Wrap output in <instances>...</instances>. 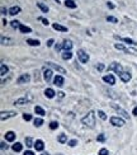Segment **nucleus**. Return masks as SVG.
Wrapping results in <instances>:
<instances>
[{
  "mask_svg": "<svg viewBox=\"0 0 137 155\" xmlns=\"http://www.w3.org/2000/svg\"><path fill=\"white\" fill-rule=\"evenodd\" d=\"M81 122H83V125H85L86 127H89V129H94L95 127V113L94 111H90L89 113L81 118Z\"/></svg>",
  "mask_w": 137,
  "mask_h": 155,
  "instance_id": "1",
  "label": "nucleus"
},
{
  "mask_svg": "<svg viewBox=\"0 0 137 155\" xmlns=\"http://www.w3.org/2000/svg\"><path fill=\"white\" fill-rule=\"evenodd\" d=\"M108 70H109V71H111V70H113V71L116 73V74H118V75H121L123 73L122 65L118 64V62H112V64L108 66Z\"/></svg>",
  "mask_w": 137,
  "mask_h": 155,
  "instance_id": "2",
  "label": "nucleus"
},
{
  "mask_svg": "<svg viewBox=\"0 0 137 155\" xmlns=\"http://www.w3.org/2000/svg\"><path fill=\"white\" fill-rule=\"evenodd\" d=\"M78 59L81 64H86V62L89 61V55H88L84 50H79L78 51Z\"/></svg>",
  "mask_w": 137,
  "mask_h": 155,
  "instance_id": "3",
  "label": "nucleus"
},
{
  "mask_svg": "<svg viewBox=\"0 0 137 155\" xmlns=\"http://www.w3.org/2000/svg\"><path fill=\"white\" fill-rule=\"evenodd\" d=\"M17 116V112L15 111H3L1 113H0V118H1V121H5V119H9L12 118V117H15Z\"/></svg>",
  "mask_w": 137,
  "mask_h": 155,
  "instance_id": "4",
  "label": "nucleus"
},
{
  "mask_svg": "<svg viewBox=\"0 0 137 155\" xmlns=\"http://www.w3.org/2000/svg\"><path fill=\"white\" fill-rule=\"evenodd\" d=\"M111 123L113 125V126H116V127H122L123 125H124V119L123 118H121V117H116V116H113V117H111Z\"/></svg>",
  "mask_w": 137,
  "mask_h": 155,
  "instance_id": "5",
  "label": "nucleus"
},
{
  "mask_svg": "<svg viewBox=\"0 0 137 155\" xmlns=\"http://www.w3.org/2000/svg\"><path fill=\"white\" fill-rule=\"evenodd\" d=\"M31 81V75L29 74H22L20 77L17 79V84H27Z\"/></svg>",
  "mask_w": 137,
  "mask_h": 155,
  "instance_id": "6",
  "label": "nucleus"
},
{
  "mask_svg": "<svg viewBox=\"0 0 137 155\" xmlns=\"http://www.w3.org/2000/svg\"><path fill=\"white\" fill-rule=\"evenodd\" d=\"M103 81H105V83L109 84V85H114V84H116V78H114L112 74H107L103 77Z\"/></svg>",
  "mask_w": 137,
  "mask_h": 155,
  "instance_id": "7",
  "label": "nucleus"
},
{
  "mask_svg": "<svg viewBox=\"0 0 137 155\" xmlns=\"http://www.w3.org/2000/svg\"><path fill=\"white\" fill-rule=\"evenodd\" d=\"M46 64H47V66H50V67H52V69H53V70H56V71H59L60 73V74H65V73H66V71H65V69H64V67H61V66H59V65H57V64H53V62H46Z\"/></svg>",
  "mask_w": 137,
  "mask_h": 155,
  "instance_id": "8",
  "label": "nucleus"
},
{
  "mask_svg": "<svg viewBox=\"0 0 137 155\" xmlns=\"http://www.w3.org/2000/svg\"><path fill=\"white\" fill-rule=\"evenodd\" d=\"M29 100H32V96L19 98V99H17V100L14 102V104H15V106H23V104H27V103H28Z\"/></svg>",
  "mask_w": 137,
  "mask_h": 155,
  "instance_id": "9",
  "label": "nucleus"
},
{
  "mask_svg": "<svg viewBox=\"0 0 137 155\" xmlns=\"http://www.w3.org/2000/svg\"><path fill=\"white\" fill-rule=\"evenodd\" d=\"M112 108H113V109H116L118 113H121V115H122L123 117H124L126 119H130V116H128V113L126 112L124 109H122V108H121L119 106H117V104H112Z\"/></svg>",
  "mask_w": 137,
  "mask_h": 155,
  "instance_id": "10",
  "label": "nucleus"
},
{
  "mask_svg": "<svg viewBox=\"0 0 137 155\" xmlns=\"http://www.w3.org/2000/svg\"><path fill=\"white\" fill-rule=\"evenodd\" d=\"M119 79L123 81V83H128V81H131V79H132V75H131L128 71H123L122 74L119 75Z\"/></svg>",
  "mask_w": 137,
  "mask_h": 155,
  "instance_id": "11",
  "label": "nucleus"
},
{
  "mask_svg": "<svg viewBox=\"0 0 137 155\" xmlns=\"http://www.w3.org/2000/svg\"><path fill=\"white\" fill-rule=\"evenodd\" d=\"M114 38H117V40H121V41H123V42H126V43H128V45H132V46H136L137 45V42L136 41H133L132 38H128V37H124V38H122V37H119V36H114Z\"/></svg>",
  "mask_w": 137,
  "mask_h": 155,
  "instance_id": "12",
  "label": "nucleus"
},
{
  "mask_svg": "<svg viewBox=\"0 0 137 155\" xmlns=\"http://www.w3.org/2000/svg\"><path fill=\"white\" fill-rule=\"evenodd\" d=\"M64 77L62 75H56L53 79V83H55V85H57V86H62L64 85Z\"/></svg>",
  "mask_w": 137,
  "mask_h": 155,
  "instance_id": "13",
  "label": "nucleus"
},
{
  "mask_svg": "<svg viewBox=\"0 0 137 155\" xmlns=\"http://www.w3.org/2000/svg\"><path fill=\"white\" fill-rule=\"evenodd\" d=\"M33 146L37 151H43V149H45V142H43L42 140H37Z\"/></svg>",
  "mask_w": 137,
  "mask_h": 155,
  "instance_id": "14",
  "label": "nucleus"
},
{
  "mask_svg": "<svg viewBox=\"0 0 137 155\" xmlns=\"http://www.w3.org/2000/svg\"><path fill=\"white\" fill-rule=\"evenodd\" d=\"M43 79H45L47 83H50L52 79V70L51 69H46L45 73H43Z\"/></svg>",
  "mask_w": 137,
  "mask_h": 155,
  "instance_id": "15",
  "label": "nucleus"
},
{
  "mask_svg": "<svg viewBox=\"0 0 137 155\" xmlns=\"http://www.w3.org/2000/svg\"><path fill=\"white\" fill-rule=\"evenodd\" d=\"M52 28H53L55 31L67 32V27H64V26H61V24H59V23H53V24H52Z\"/></svg>",
  "mask_w": 137,
  "mask_h": 155,
  "instance_id": "16",
  "label": "nucleus"
},
{
  "mask_svg": "<svg viewBox=\"0 0 137 155\" xmlns=\"http://www.w3.org/2000/svg\"><path fill=\"white\" fill-rule=\"evenodd\" d=\"M20 12H22V9H20V7H18V5H14V7H12L9 9V14L10 15H17Z\"/></svg>",
  "mask_w": 137,
  "mask_h": 155,
  "instance_id": "17",
  "label": "nucleus"
},
{
  "mask_svg": "<svg viewBox=\"0 0 137 155\" xmlns=\"http://www.w3.org/2000/svg\"><path fill=\"white\" fill-rule=\"evenodd\" d=\"M5 139H7L8 142H13V141L15 140V134L13 131H8L7 134H5Z\"/></svg>",
  "mask_w": 137,
  "mask_h": 155,
  "instance_id": "18",
  "label": "nucleus"
},
{
  "mask_svg": "<svg viewBox=\"0 0 137 155\" xmlns=\"http://www.w3.org/2000/svg\"><path fill=\"white\" fill-rule=\"evenodd\" d=\"M62 48H64L65 51H71V48H72V42L71 41H64V43H62Z\"/></svg>",
  "mask_w": 137,
  "mask_h": 155,
  "instance_id": "19",
  "label": "nucleus"
},
{
  "mask_svg": "<svg viewBox=\"0 0 137 155\" xmlns=\"http://www.w3.org/2000/svg\"><path fill=\"white\" fill-rule=\"evenodd\" d=\"M55 94H56V93H55V90H53L52 88H47V89L45 90V96L47 97L48 99H52V98L55 97Z\"/></svg>",
  "mask_w": 137,
  "mask_h": 155,
  "instance_id": "20",
  "label": "nucleus"
},
{
  "mask_svg": "<svg viewBox=\"0 0 137 155\" xmlns=\"http://www.w3.org/2000/svg\"><path fill=\"white\" fill-rule=\"evenodd\" d=\"M19 32L20 33H31L32 32V28L28 26H24V24H22L20 27H19Z\"/></svg>",
  "mask_w": 137,
  "mask_h": 155,
  "instance_id": "21",
  "label": "nucleus"
},
{
  "mask_svg": "<svg viewBox=\"0 0 137 155\" xmlns=\"http://www.w3.org/2000/svg\"><path fill=\"white\" fill-rule=\"evenodd\" d=\"M65 7L70 8V9H75L78 5H76V3L74 0H65Z\"/></svg>",
  "mask_w": 137,
  "mask_h": 155,
  "instance_id": "22",
  "label": "nucleus"
},
{
  "mask_svg": "<svg viewBox=\"0 0 137 155\" xmlns=\"http://www.w3.org/2000/svg\"><path fill=\"white\" fill-rule=\"evenodd\" d=\"M8 73H9V67H8L5 64H1V67H0V75L4 77V75H7Z\"/></svg>",
  "mask_w": 137,
  "mask_h": 155,
  "instance_id": "23",
  "label": "nucleus"
},
{
  "mask_svg": "<svg viewBox=\"0 0 137 155\" xmlns=\"http://www.w3.org/2000/svg\"><path fill=\"white\" fill-rule=\"evenodd\" d=\"M37 7L40 8V9L42 10L43 13H48V10H50V9H48V7H47V5H46V4H43V3H41V1H38V3H37Z\"/></svg>",
  "mask_w": 137,
  "mask_h": 155,
  "instance_id": "24",
  "label": "nucleus"
},
{
  "mask_svg": "<svg viewBox=\"0 0 137 155\" xmlns=\"http://www.w3.org/2000/svg\"><path fill=\"white\" fill-rule=\"evenodd\" d=\"M13 151H15V153H19V151H22V149H23V145H22L20 142H15L14 145L12 146Z\"/></svg>",
  "mask_w": 137,
  "mask_h": 155,
  "instance_id": "25",
  "label": "nucleus"
},
{
  "mask_svg": "<svg viewBox=\"0 0 137 155\" xmlns=\"http://www.w3.org/2000/svg\"><path fill=\"white\" fill-rule=\"evenodd\" d=\"M123 52L131 53V55H133V56H137V50H136V48H132V47H126Z\"/></svg>",
  "mask_w": 137,
  "mask_h": 155,
  "instance_id": "26",
  "label": "nucleus"
},
{
  "mask_svg": "<svg viewBox=\"0 0 137 155\" xmlns=\"http://www.w3.org/2000/svg\"><path fill=\"white\" fill-rule=\"evenodd\" d=\"M34 112L37 113V115H40V116H45L46 115L45 109H43L42 107H40V106H36V107H34Z\"/></svg>",
  "mask_w": 137,
  "mask_h": 155,
  "instance_id": "27",
  "label": "nucleus"
},
{
  "mask_svg": "<svg viewBox=\"0 0 137 155\" xmlns=\"http://www.w3.org/2000/svg\"><path fill=\"white\" fill-rule=\"evenodd\" d=\"M57 141H59L60 144H65V142H67V135H65V134H61L57 137Z\"/></svg>",
  "mask_w": 137,
  "mask_h": 155,
  "instance_id": "28",
  "label": "nucleus"
},
{
  "mask_svg": "<svg viewBox=\"0 0 137 155\" xmlns=\"http://www.w3.org/2000/svg\"><path fill=\"white\" fill-rule=\"evenodd\" d=\"M27 43H28V45H31V46H37V47L41 45V42L38 40H32V38L27 40Z\"/></svg>",
  "mask_w": 137,
  "mask_h": 155,
  "instance_id": "29",
  "label": "nucleus"
},
{
  "mask_svg": "<svg viewBox=\"0 0 137 155\" xmlns=\"http://www.w3.org/2000/svg\"><path fill=\"white\" fill-rule=\"evenodd\" d=\"M71 57H72V52L71 51H64L62 52V59L64 60H70Z\"/></svg>",
  "mask_w": 137,
  "mask_h": 155,
  "instance_id": "30",
  "label": "nucleus"
},
{
  "mask_svg": "<svg viewBox=\"0 0 137 155\" xmlns=\"http://www.w3.org/2000/svg\"><path fill=\"white\" fill-rule=\"evenodd\" d=\"M12 42L13 40L9 38V37H1V45H10Z\"/></svg>",
  "mask_w": 137,
  "mask_h": 155,
  "instance_id": "31",
  "label": "nucleus"
},
{
  "mask_svg": "<svg viewBox=\"0 0 137 155\" xmlns=\"http://www.w3.org/2000/svg\"><path fill=\"white\" fill-rule=\"evenodd\" d=\"M33 123H34L36 127H41V126L43 125V119H42V118H34Z\"/></svg>",
  "mask_w": 137,
  "mask_h": 155,
  "instance_id": "32",
  "label": "nucleus"
},
{
  "mask_svg": "<svg viewBox=\"0 0 137 155\" xmlns=\"http://www.w3.org/2000/svg\"><path fill=\"white\" fill-rule=\"evenodd\" d=\"M24 141H26L27 148H31V146L34 145V144H33V140H32V137H29V136H28V137H26V140H24Z\"/></svg>",
  "mask_w": 137,
  "mask_h": 155,
  "instance_id": "33",
  "label": "nucleus"
},
{
  "mask_svg": "<svg viewBox=\"0 0 137 155\" xmlns=\"http://www.w3.org/2000/svg\"><path fill=\"white\" fill-rule=\"evenodd\" d=\"M10 26H12L13 28H15V29H17V28L19 29V27L22 26V23H20V22H19V20H13L12 23H10Z\"/></svg>",
  "mask_w": 137,
  "mask_h": 155,
  "instance_id": "34",
  "label": "nucleus"
},
{
  "mask_svg": "<svg viewBox=\"0 0 137 155\" xmlns=\"http://www.w3.org/2000/svg\"><path fill=\"white\" fill-rule=\"evenodd\" d=\"M50 129H51V130L59 129V122H57V121H52L51 123H50Z\"/></svg>",
  "mask_w": 137,
  "mask_h": 155,
  "instance_id": "35",
  "label": "nucleus"
},
{
  "mask_svg": "<svg viewBox=\"0 0 137 155\" xmlns=\"http://www.w3.org/2000/svg\"><path fill=\"white\" fill-rule=\"evenodd\" d=\"M37 19L40 20V22H42L43 26H48V24H50V22H48V19H46V18H43V17H38Z\"/></svg>",
  "mask_w": 137,
  "mask_h": 155,
  "instance_id": "36",
  "label": "nucleus"
},
{
  "mask_svg": "<svg viewBox=\"0 0 137 155\" xmlns=\"http://www.w3.org/2000/svg\"><path fill=\"white\" fill-rule=\"evenodd\" d=\"M107 20L111 22V23H118V19H117L116 17H112V15H108V17H107Z\"/></svg>",
  "mask_w": 137,
  "mask_h": 155,
  "instance_id": "37",
  "label": "nucleus"
},
{
  "mask_svg": "<svg viewBox=\"0 0 137 155\" xmlns=\"http://www.w3.org/2000/svg\"><path fill=\"white\" fill-rule=\"evenodd\" d=\"M114 48H117V50H121V51H124L126 46H123L122 43H114Z\"/></svg>",
  "mask_w": 137,
  "mask_h": 155,
  "instance_id": "38",
  "label": "nucleus"
},
{
  "mask_svg": "<svg viewBox=\"0 0 137 155\" xmlns=\"http://www.w3.org/2000/svg\"><path fill=\"white\" fill-rule=\"evenodd\" d=\"M67 145L70 146V148H74V146H76V145H78V140H75V139H74V140L67 141Z\"/></svg>",
  "mask_w": 137,
  "mask_h": 155,
  "instance_id": "39",
  "label": "nucleus"
},
{
  "mask_svg": "<svg viewBox=\"0 0 137 155\" xmlns=\"http://www.w3.org/2000/svg\"><path fill=\"white\" fill-rule=\"evenodd\" d=\"M97 140L99 141V142H104V141H105V135H104V134H100V135H98Z\"/></svg>",
  "mask_w": 137,
  "mask_h": 155,
  "instance_id": "40",
  "label": "nucleus"
},
{
  "mask_svg": "<svg viewBox=\"0 0 137 155\" xmlns=\"http://www.w3.org/2000/svg\"><path fill=\"white\" fill-rule=\"evenodd\" d=\"M98 116H99L103 121H105V119H107V115L103 112V111H98Z\"/></svg>",
  "mask_w": 137,
  "mask_h": 155,
  "instance_id": "41",
  "label": "nucleus"
},
{
  "mask_svg": "<svg viewBox=\"0 0 137 155\" xmlns=\"http://www.w3.org/2000/svg\"><path fill=\"white\" fill-rule=\"evenodd\" d=\"M23 119H24V121H31V119H32V115H29V113H24V115H23Z\"/></svg>",
  "mask_w": 137,
  "mask_h": 155,
  "instance_id": "42",
  "label": "nucleus"
},
{
  "mask_svg": "<svg viewBox=\"0 0 137 155\" xmlns=\"http://www.w3.org/2000/svg\"><path fill=\"white\" fill-rule=\"evenodd\" d=\"M99 155H109V153H108V150L107 149H100V151H99Z\"/></svg>",
  "mask_w": 137,
  "mask_h": 155,
  "instance_id": "43",
  "label": "nucleus"
},
{
  "mask_svg": "<svg viewBox=\"0 0 137 155\" xmlns=\"http://www.w3.org/2000/svg\"><path fill=\"white\" fill-rule=\"evenodd\" d=\"M0 148H1V150H5V149L8 150V148H9V146H8L5 142H0Z\"/></svg>",
  "mask_w": 137,
  "mask_h": 155,
  "instance_id": "44",
  "label": "nucleus"
},
{
  "mask_svg": "<svg viewBox=\"0 0 137 155\" xmlns=\"http://www.w3.org/2000/svg\"><path fill=\"white\" fill-rule=\"evenodd\" d=\"M104 67H105V66H104L103 64H98V65H97V69L99 70V71H103V70H104Z\"/></svg>",
  "mask_w": 137,
  "mask_h": 155,
  "instance_id": "45",
  "label": "nucleus"
},
{
  "mask_svg": "<svg viewBox=\"0 0 137 155\" xmlns=\"http://www.w3.org/2000/svg\"><path fill=\"white\" fill-rule=\"evenodd\" d=\"M107 7H108L109 9H114V4H113L112 1H108V3H107Z\"/></svg>",
  "mask_w": 137,
  "mask_h": 155,
  "instance_id": "46",
  "label": "nucleus"
},
{
  "mask_svg": "<svg viewBox=\"0 0 137 155\" xmlns=\"http://www.w3.org/2000/svg\"><path fill=\"white\" fill-rule=\"evenodd\" d=\"M53 42H55V41L52 40V38L48 40V41H47V47H52V45H53Z\"/></svg>",
  "mask_w": 137,
  "mask_h": 155,
  "instance_id": "47",
  "label": "nucleus"
},
{
  "mask_svg": "<svg viewBox=\"0 0 137 155\" xmlns=\"http://www.w3.org/2000/svg\"><path fill=\"white\" fill-rule=\"evenodd\" d=\"M7 13H9V10H7L4 7H3V8H1V14H4V15H5Z\"/></svg>",
  "mask_w": 137,
  "mask_h": 155,
  "instance_id": "48",
  "label": "nucleus"
},
{
  "mask_svg": "<svg viewBox=\"0 0 137 155\" xmlns=\"http://www.w3.org/2000/svg\"><path fill=\"white\" fill-rule=\"evenodd\" d=\"M61 48H62V45H56V46H55V50H56V51H60Z\"/></svg>",
  "mask_w": 137,
  "mask_h": 155,
  "instance_id": "49",
  "label": "nucleus"
},
{
  "mask_svg": "<svg viewBox=\"0 0 137 155\" xmlns=\"http://www.w3.org/2000/svg\"><path fill=\"white\" fill-rule=\"evenodd\" d=\"M24 155H34L33 151H31V150H27L26 153H24Z\"/></svg>",
  "mask_w": 137,
  "mask_h": 155,
  "instance_id": "50",
  "label": "nucleus"
},
{
  "mask_svg": "<svg viewBox=\"0 0 137 155\" xmlns=\"http://www.w3.org/2000/svg\"><path fill=\"white\" fill-rule=\"evenodd\" d=\"M57 94H59V97H60V98H64V97H65V93H64V92H59Z\"/></svg>",
  "mask_w": 137,
  "mask_h": 155,
  "instance_id": "51",
  "label": "nucleus"
},
{
  "mask_svg": "<svg viewBox=\"0 0 137 155\" xmlns=\"http://www.w3.org/2000/svg\"><path fill=\"white\" fill-rule=\"evenodd\" d=\"M132 115H133V116H137V107L133 108V111H132Z\"/></svg>",
  "mask_w": 137,
  "mask_h": 155,
  "instance_id": "52",
  "label": "nucleus"
},
{
  "mask_svg": "<svg viewBox=\"0 0 137 155\" xmlns=\"http://www.w3.org/2000/svg\"><path fill=\"white\" fill-rule=\"evenodd\" d=\"M7 23H8L7 19H3V26H7Z\"/></svg>",
  "mask_w": 137,
  "mask_h": 155,
  "instance_id": "53",
  "label": "nucleus"
},
{
  "mask_svg": "<svg viewBox=\"0 0 137 155\" xmlns=\"http://www.w3.org/2000/svg\"><path fill=\"white\" fill-rule=\"evenodd\" d=\"M41 155H50V154H48V153H42Z\"/></svg>",
  "mask_w": 137,
  "mask_h": 155,
  "instance_id": "54",
  "label": "nucleus"
},
{
  "mask_svg": "<svg viewBox=\"0 0 137 155\" xmlns=\"http://www.w3.org/2000/svg\"><path fill=\"white\" fill-rule=\"evenodd\" d=\"M56 1H57V3H59V0H56Z\"/></svg>",
  "mask_w": 137,
  "mask_h": 155,
  "instance_id": "55",
  "label": "nucleus"
}]
</instances>
